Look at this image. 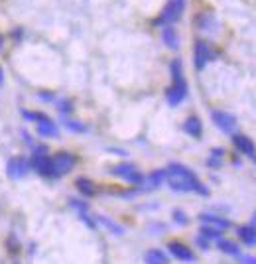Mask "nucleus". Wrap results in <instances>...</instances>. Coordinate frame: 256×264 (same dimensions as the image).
Masks as SVG:
<instances>
[{
  "label": "nucleus",
  "mask_w": 256,
  "mask_h": 264,
  "mask_svg": "<svg viewBox=\"0 0 256 264\" xmlns=\"http://www.w3.org/2000/svg\"><path fill=\"white\" fill-rule=\"evenodd\" d=\"M144 260H146V264H167V254L160 249H152V251L146 252Z\"/></svg>",
  "instance_id": "a211bd4d"
},
{
  "label": "nucleus",
  "mask_w": 256,
  "mask_h": 264,
  "mask_svg": "<svg viewBox=\"0 0 256 264\" xmlns=\"http://www.w3.org/2000/svg\"><path fill=\"white\" fill-rule=\"evenodd\" d=\"M99 221H101L104 227H109V229H111L115 235H122V233H124V229H122V227H118L116 223H113L111 219H106V217H99Z\"/></svg>",
  "instance_id": "4be33fe9"
},
{
  "label": "nucleus",
  "mask_w": 256,
  "mask_h": 264,
  "mask_svg": "<svg viewBox=\"0 0 256 264\" xmlns=\"http://www.w3.org/2000/svg\"><path fill=\"white\" fill-rule=\"evenodd\" d=\"M232 142H234V146L243 152V154L250 156V158H256V146L250 138H246V136H243V134H234Z\"/></svg>",
  "instance_id": "f8f14e48"
},
{
  "label": "nucleus",
  "mask_w": 256,
  "mask_h": 264,
  "mask_svg": "<svg viewBox=\"0 0 256 264\" xmlns=\"http://www.w3.org/2000/svg\"><path fill=\"white\" fill-rule=\"evenodd\" d=\"M167 251L172 252V256H176L181 262H195V254H193L191 249L185 247V245H181V242H178V240L169 242V245H167Z\"/></svg>",
  "instance_id": "1a4fd4ad"
},
{
  "label": "nucleus",
  "mask_w": 256,
  "mask_h": 264,
  "mask_svg": "<svg viewBox=\"0 0 256 264\" xmlns=\"http://www.w3.org/2000/svg\"><path fill=\"white\" fill-rule=\"evenodd\" d=\"M199 235H201L203 239H213V240L221 239V231H219V229H213V227H207V225L201 229V233H199Z\"/></svg>",
  "instance_id": "412c9836"
},
{
  "label": "nucleus",
  "mask_w": 256,
  "mask_h": 264,
  "mask_svg": "<svg viewBox=\"0 0 256 264\" xmlns=\"http://www.w3.org/2000/svg\"><path fill=\"white\" fill-rule=\"evenodd\" d=\"M46 150H39L34 158H32V168L38 172V174H41V176H51V158L50 156H46L44 154Z\"/></svg>",
  "instance_id": "9d476101"
},
{
  "label": "nucleus",
  "mask_w": 256,
  "mask_h": 264,
  "mask_svg": "<svg viewBox=\"0 0 256 264\" xmlns=\"http://www.w3.org/2000/svg\"><path fill=\"white\" fill-rule=\"evenodd\" d=\"M164 181H166V170H156V172L150 174L148 179L144 181V188L146 189H158Z\"/></svg>",
  "instance_id": "2eb2a0df"
},
{
  "label": "nucleus",
  "mask_w": 256,
  "mask_h": 264,
  "mask_svg": "<svg viewBox=\"0 0 256 264\" xmlns=\"http://www.w3.org/2000/svg\"><path fill=\"white\" fill-rule=\"evenodd\" d=\"M2 46H4V36L0 34V50H2Z\"/></svg>",
  "instance_id": "bb28decb"
},
{
  "label": "nucleus",
  "mask_w": 256,
  "mask_h": 264,
  "mask_svg": "<svg viewBox=\"0 0 256 264\" xmlns=\"http://www.w3.org/2000/svg\"><path fill=\"white\" fill-rule=\"evenodd\" d=\"M2 79H4V73H2V69H0V83H2Z\"/></svg>",
  "instance_id": "c85d7f7f"
},
{
  "label": "nucleus",
  "mask_w": 256,
  "mask_h": 264,
  "mask_svg": "<svg viewBox=\"0 0 256 264\" xmlns=\"http://www.w3.org/2000/svg\"><path fill=\"white\" fill-rule=\"evenodd\" d=\"M162 39H164V44H166L169 50H178L179 48V38L172 26H166V28L162 30Z\"/></svg>",
  "instance_id": "dca6fc26"
},
{
  "label": "nucleus",
  "mask_w": 256,
  "mask_h": 264,
  "mask_svg": "<svg viewBox=\"0 0 256 264\" xmlns=\"http://www.w3.org/2000/svg\"><path fill=\"white\" fill-rule=\"evenodd\" d=\"M183 130L193 136V138H199L201 136V132H203V125H201V120L197 118V116H189L185 123H183Z\"/></svg>",
  "instance_id": "4468645a"
},
{
  "label": "nucleus",
  "mask_w": 256,
  "mask_h": 264,
  "mask_svg": "<svg viewBox=\"0 0 256 264\" xmlns=\"http://www.w3.org/2000/svg\"><path fill=\"white\" fill-rule=\"evenodd\" d=\"M38 134L44 136V138H53V136L59 134V128L48 118V120H44V123H38Z\"/></svg>",
  "instance_id": "f3484780"
},
{
  "label": "nucleus",
  "mask_w": 256,
  "mask_h": 264,
  "mask_svg": "<svg viewBox=\"0 0 256 264\" xmlns=\"http://www.w3.org/2000/svg\"><path fill=\"white\" fill-rule=\"evenodd\" d=\"M252 227H256V213H254V217H252Z\"/></svg>",
  "instance_id": "cd10ccee"
},
{
  "label": "nucleus",
  "mask_w": 256,
  "mask_h": 264,
  "mask_svg": "<svg viewBox=\"0 0 256 264\" xmlns=\"http://www.w3.org/2000/svg\"><path fill=\"white\" fill-rule=\"evenodd\" d=\"M169 71L174 77V85L167 89L166 99L169 103V107H178L183 103L185 95H187V83H185V77H183V65L179 59H174L169 65Z\"/></svg>",
  "instance_id": "f03ea898"
},
{
  "label": "nucleus",
  "mask_w": 256,
  "mask_h": 264,
  "mask_svg": "<svg viewBox=\"0 0 256 264\" xmlns=\"http://www.w3.org/2000/svg\"><path fill=\"white\" fill-rule=\"evenodd\" d=\"M77 188H79V191H81L83 195H93V193H95V186L91 184L89 179H85V177H79V179H77Z\"/></svg>",
  "instance_id": "aec40b11"
},
{
  "label": "nucleus",
  "mask_w": 256,
  "mask_h": 264,
  "mask_svg": "<svg viewBox=\"0 0 256 264\" xmlns=\"http://www.w3.org/2000/svg\"><path fill=\"white\" fill-rule=\"evenodd\" d=\"M174 217H176V223H179V225H187V217L181 213V211H174Z\"/></svg>",
  "instance_id": "5701e85b"
},
{
  "label": "nucleus",
  "mask_w": 256,
  "mask_h": 264,
  "mask_svg": "<svg viewBox=\"0 0 256 264\" xmlns=\"http://www.w3.org/2000/svg\"><path fill=\"white\" fill-rule=\"evenodd\" d=\"M67 128L73 130V132H83L85 130V126L81 125V123H67Z\"/></svg>",
  "instance_id": "b1692460"
},
{
  "label": "nucleus",
  "mask_w": 256,
  "mask_h": 264,
  "mask_svg": "<svg viewBox=\"0 0 256 264\" xmlns=\"http://www.w3.org/2000/svg\"><path fill=\"white\" fill-rule=\"evenodd\" d=\"M75 156L69 152H59L51 158V176L50 177H61L65 174H69L75 166Z\"/></svg>",
  "instance_id": "7ed1b4c3"
},
{
  "label": "nucleus",
  "mask_w": 256,
  "mask_h": 264,
  "mask_svg": "<svg viewBox=\"0 0 256 264\" xmlns=\"http://www.w3.org/2000/svg\"><path fill=\"white\" fill-rule=\"evenodd\" d=\"M239 239L243 240L246 247H256V227L252 225H241L237 229Z\"/></svg>",
  "instance_id": "ddd939ff"
},
{
  "label": "nucleus",
  "mask_w": 256,
  "mask_h": 264,
  "mask_svg": "<svg viewBox=\"0 0 256 264\" xmlns=\"http://www.w3.org/2000/svg\"><path fill=\"white\" fill-rule=\"evenodd\" d=\"M199 221L207 227H213V229H219V231H225V229H229L230 223L227 219H223V217H219V215H211V213H203L199 215Z\"/></svg>",
  "instance_id": "9b49d317"
},
{
  "label": "nucleus",
  "mask_w": 256,
  "mask_h": 264,
  "mask_svg": "<svg viewBox=\"0 0 256 264\" xmlns=\"http://www.w3.org/2000/svg\"><path fill=\"white\" fill-rule=\"evenodd\" d=\"M211 57H213V50H211V46L207 44V42H195V48H193V62H195V69H203L207 63L211 62Z\"/></svg>",
  "instance_id": "39448f33"
},
{
  "label": "nucleus",
  "mask_w": 256,
  "mask_h": 264,
  "mask_svg": "<svg viewBox=\"0 0 256 264\" xmlns=\"http://www.w3.org/2000/svg\"><path fill=\"white\" fill-rule=\"evenodd\" d=\"M211 118H213L215 126L221 128L223 132H227V134H232L234 128H237V118H234L230 113H225V111H213V113H211Z\"/></svg>",
  "instance_id": "0eeeda50"
},
{
  "label": "nucleus",
  "mask_w": 256,
  "mask_h": 264,
  "mask_svg": "<svg viewBox=\"0 0 256 264\" xmlns=\"http://www.w3.org/2000/svg\"><path fill=\"white\" fill-rule=\"evenodd\" d=\"M59 111H61V113H71V103L59 101Z\"/></svg>",
  "instance_id": "393cba45"
},
{
  "label": "nucleus",
  "mask_w": 256,
  "mask_h": 264,
  "mask_svg": "<svg viewBox=\"0 0 256 264\" xmlns=\"http://www.w3.org/2000/svg\"><path fill=\"white\" fill-rule=\"evenodd\" d=\"M243 264H256V256H250V254L243 256Z\"/></svg>",
  "instance_id": "a878e982"
},
{
  "label": "nucleus",
  "mask_w": 256,
  "mask_h": 264,
  "mask_svg": "<svg viewBox=\"0 0 256 264\" xmlns=\"http://www.w3.org/2000/svg\"><path fill=\"white\" fill-rule=\"evenodd\" d=\"M183 6H185V0H169L166 4V8L162 10L160 16V22L162 24H174L176 20H179V16L183 12Z\"/></svg>",
  "instance_id": "423d86ee"
},
{
  "label": "nucleus",
  "mask_w": 256,
  "mask_h": 264,
  "mask_svg": "<svg viewBox=\"0 0 256 264\" xmlns=\"http://www.w3.org/2000/svg\"><path fill=\"white\" fill-rule=\"evenodd\" d=\"M166 181L169 188L174 191H179V193H189V191L201 193V195L209 193L191 170L181 166V164H169V168L166 170Z\"/></svg>",
  "instance_id": "f257e3e1"
},
{
  "label": "nucleus",
  "mask_w": 256,
  "mask_h": 264,
  "mask_svg": "<svg viewBox=\"0 0 256 264\" xmlns=\"http://www.w3.org/2000/svg\"><path fill=\"white\" fill-rule=\"evenodd\" d=\"M113 174H115L116 177L126 179L130 184H136V186L144 181V177H142V174L138 172V168H136L134 164H128V162L116 164L115 168H113Z\"/></svg>",
  "instance_id": "20e7f679"
},
{
  "label": "nucleus",
  "mask_w": 256,
  "mask_h": 264,
  "mask_svg": "<svg viewBox=\"0 0 256 264\" xmlns=\"http://www.w3.org/2000/svg\"><path fill=\"white\" fill-rule=\"evenodd\" d=\"M217 247H219V251H223L225 254H230V256H241V249H239V245H234V242L229 240V239H219Z\"/></svg>",
  "instance_id": "6ab92c4d"
},
{
  "label": "nucleus",
  "mask_w": 256,
  "mask_h": 264,
  "mask_svg": "<svg viewBox=\"0 0 256 264\" xmlns=\"http://www.w3.org/2000/svg\"><path fill=\"white\" fill-rule=\"evenodd\" d=\"M6 172L8 176L14 177V179H20V177H26L28 172H30V164L26 162L24 158H12L6 164Z\"/></svg>",
  "instance_id": "6e6552de"
}]
</instances>
